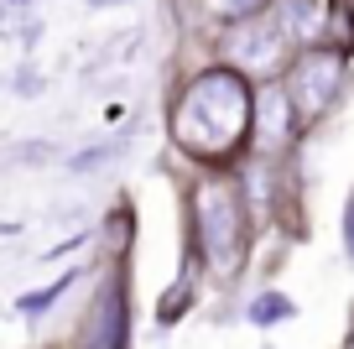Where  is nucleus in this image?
<instances>
[{
    "mask_svg": "<svg viewBox=\"0 0 354 349\" xmlns=\"http://www.w3.org/2000/svg\"><path fill=\"white\" fill-rule=\"evenodd\" d=\"M167 152L188 172H240L255 141V84L198 53L167 89Z\"/></svg>",
    "mask_w": 354,
    "mask_h": 349,
    "instance_id": "nucleus-1",
    "label": "nucleus"
},
{
    "mask_svg": "<svg viewBox=\"0 0 354 349\" xmlns=\"http://www.w3.org/2000/svg\"><path fill=\"white\" fill-rule=\"evenodd\" d=\"M183 282H177V313L198 287L209 292H234L245 282L261 245V214L240 172H183ZM172 313V318H177Z\"/></svg>",
    "mask_w": 354,
    "mask_h": 349,
    "instance_id": "nucleus-2",
    "label": "nucleus"
},
{
    "mask_svg": "<svg viewBox=\"0 0 354 349\" xmlns=\"http://www.w3.org/2000/svg\"><path fill=\"white\" fill-rule=\"evenodd\" d=\"M57 349H136V208H115L100 235L88 292Z\"/></svg>",
    "mask_w": 354,
    "mask_h": 349,
    "instance_id": "nucleus-3",
    "label": "nucleus"
},
{
    "mask_svg": "<svg viewBox=\"0 0 354 349\" xmlns=\"http://www.w3.org/2000/svg\"><path fill=\"white\" fill-rule=\"evenodd\" d=\"M277 89H281V99H287V115H292L297 141L308 146L313 136L344 109V99H349V89H354V53L339 47V42H328V37H313V42H302L297 53H292V63L281 68Z\"/></svg>",
    "mask_w": 354,
    "mask_h": 349,
    "instance_id": "nucleus-4",
    "label": "nucleus"
},
{
    "mask_svg": "<svg viewBox=\"0 0 354 349\" xmlns=\"http://www.w3.org/2000/svg\"><path fill=\"white\" fill-rule=\"evenodd\" d=\"M297 47H302L297 26H292V21H287V11H281L277 0H271L266 11L240 16V21L219 26V32L203 42V53L219 57V63H224V68H234V73H245L255 89H261V84H277L281 68L292 63V53H297Z\"/></svg>",
    "mask_w": 354,
    "mask_h": 349,
    "instance_id": "nucleus-5",
    "label": "nucleus"
},
{
    "mask_svg": "<svg viewBox=\"0 0 354 349\" xmlns=\"http://www.w3.org/2000/svg\"><path fill=\"white\" fill-rule=\"evenodd\" d=\"M177 6V16H183V32L193 37V42H209L219 26H230V21H240V16H255V11H266L271 0H172Z\"/></svg>",
    "mask_w": 354,
    "mask_h": 349,
    "instance_id": "nucleus-6",
    "label": "nucleus"
},
{
    "mask_svg": "<svg viewBox=\"0 0 354 349\" xmlns=\"http://www.w3.org/2000/svg\"><path fill=\"white\" fill-rule=\"evenodd\" d=\"M344 245H349V256H354V193H349V204H344Z\"/></svg>",
    "mask_w": 354,
    "mask_h": 349,
    "instance_id": "nucleus-7",
    "label": "nucleus"
},
{
    "mask_svg": "<svg viewBox=\"0 0 354 349\" xmlns=\"http://www.w3.org/2000/svg\"><path fill=\"white\" fill-rule=\"evenodd\" d=\"M339 349H354V318H349V328H344V339H339Z\"/></svg>",
    "mask_w": 354,
    "mask_h": 349,
    "instance_id": "nucleus-8",
    "label": "nucleus"
},
{
    "mask_svg": "<svg viewBox=\"0 0 354 349\" xmlns=\"http://www.w3.org/2000/svg\"><path fill=\"white\" fill-rule=\"evenodd\" d=\"M47 349H57V344H47Z\"/></svg>",
    "mask_w": 354,
    "mask_h": 349,
    "instance_id": "nucleus-9",
    "label": "nucleus"
}]
</instances>
